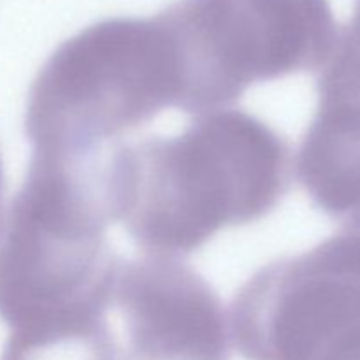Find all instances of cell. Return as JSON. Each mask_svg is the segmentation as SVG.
<instances>
[{
    "mask_svg": "<svg viewBox=\"0 0 360 360\" xmlns=\"http://www.w3.org/2000/svg\"><path fill=\"white\" fill-rule=\"evenodd\" d=\"M319 104L297 153V179L333 218L360 211V46L347 32L316 83Z\"/></svg>",
    "mask_w": 360,
    "mask_h": 360,
    "instance_id": "obj_6",
    "label": "cell"
},
{
    "mask_svg": "<svg viewBox=\"0 0 360 360\" xmlns=\"http://www.w3.org/2000/svg\"><path fill=\"white\" fill-rule=\"evenodd\" d=\"M109 221L108 157L32 153L0 231V319L11 330L105 316L123 267L108 245Z\"/></svg>",
    "mask_w": 360,
    "mask_h": 360,
    "instance_id": "obj_2",
    "label": "cell"
},
{
    "mask_svg": "<svg viewBox=\"0 0 360 360\" xmlns=\"http://www.w3.org/2000/svg\"><path fill=\"white\" fill-rule=\"evenodd\" d=\"M2 210H4V167L0 158V231H2Z\"/></svg>",
    "mask_w": 360,
    "mask_h": 360,
    "instance_id": "obj_8",
    "label": "cell"
},
{
    "mask_svg": "<svg viewBox=\"0 0 360 360\" xmlns=\"http://www.w3.org/2000/svg\"><path fill=\"white\" fill-rule=\"evenodd\" d=\"M231 315L250 359L330 357L360 333V211L315 248L257 271Z\"/></svg>",
    "mask_w": 360,
    "mask_h": 360,
    "instance_id": "obj_5",
    "label": "cell"
},
{
    "mask_svg": "<svg viewBox=\"0 0 360 360\" xmlns=\"http://www.w3.org/2000/svg\"><path fill=\"white\" fill-rule=\"evenodd\" d=\"M181 63L164 14L109 18L51 53L28 91L32 153L88 160L122 144L164 108H178Z\"/></svg>",
    "mask_w": 360,
    "mask_h": 360,
    "instance_id": "obj_3",
    "label": "cell"
},
{
    "mask_svg": "<svg viewBox=\"0 0 360 360\" xmlns=\"http://www.w3.org/2000/svg\"><path fill=\"white\" fill-rule=\"evenodd\" d=\"M181 63L178 109L202 112L252 84L327 63L340 39L329 0H179L162 11Z\"/></svg>",
    "mask_w": 360,
    "mask_h": 360,
    "instance_id": "obj_4",
    "label": "cell"
},
{
    "mask_svg": "<svg viewBox=\"0 0 360 360\" xmlns=\"http://www.w3.org/2000/svg\"><path fill=\"white\" fill-rule=\"evenodd\" d=\"M347 32L348 37L352 39L354 42H357L360 46V0H355V9H354V16H352V21L348 27L343 28Z\"/></svg>",
    "mask_w": 360,
    "mask_h": 360,
    "instance_id": "obj_7",
    "label": "cell"
},
{
    "mask_svg": "<svg viewBox=\"0 0 360 360\" xmlns=\"http://www.w3.org/2000/svg\"><path fill=\"white\" fill-rule=\"evenodd\" d=\"M290 179L287 139L243 109L199 116L176 137L122 143L108 164L115 220L139 248L165 259L269 214Z\"/></svg>",
    "mask_w": 360,
    "mask_h": 360,
    "instance_id": "obj_1",
    "label": "cell"
}]
</instances>
